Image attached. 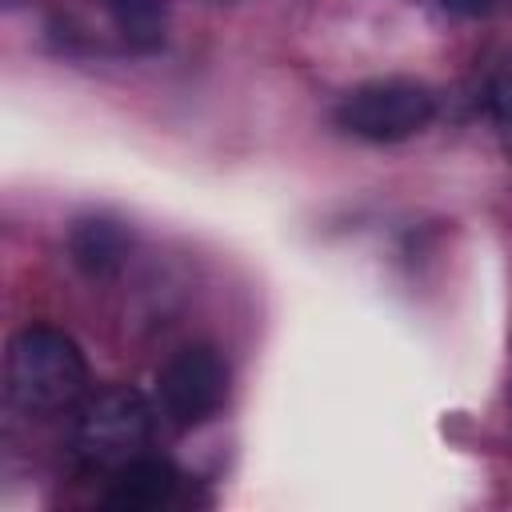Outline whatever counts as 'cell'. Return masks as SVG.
<instances>
[{
  "mask_svg": "<svg viewBox=\"0 0 512 512\" xmlns=\"http://www.w3.org/2000/svg\"><path fill=\"white\" fill-rule=\"evenodd\" d=\"M152 404L132 384H112L92 396L72 416L68 452L88 472H116L136 460L152 440Z\"/></svg>",
  "mask_w": 512,
  "mask_h": 512,
  "instance_id": "2",
  "label": "cell"
},
{
  "mask_svg": "<svg viewBox=\"0 0 512 512\" xmlns=\"http://www.w3.org/2000/svg\"><path fill=\"white\" fill-rule=\"evenodd\" d=\"M104 4L120 40L132 52H156L164 44V28H168L164 0H104Z\"/></svg>",
  "mask_w": 512,
  "mask_h": 512,
  "instance_id": "7",
  "label": "cell"
},
{
  "mask_svg": "<svg viewBox=\"0 0 512 512\" xmlns=\"http://www.w3.org/2000/svg\"><path fill=\"white\" fill-rule=\"evenodd\" d=\"M508 408H512V384H508Z\"/></svg>",
  "mask_w": 512,
  "mask_h": 512,
  "instance_id": "10",
  "label": "cell"
},
{
  "mask_svg": "<svg viewBox=\"0 0 512 512\" xmlns=\"http://www.w3.org/2000/svg\"><path fill=\"white\" fill-rule=\"evenodd\" d=\"M336 128L368 140V144H396L416 132H424L436 120V92L408 76L368 80L340 96L332 112Z\"/></svg>",
  "mask_w": 512,
  "mask_h": 512,
  "instance_id": "3",
  "label": "cell"
},
{
  "mask_svg": "<svg viewBox=\"0 0 512 512\" xmlns=\"http://www.w3.org/2000/svg\"><path fill=\"white\" fill-rule=\"evenodd\" d=\"M448 12H456V16H484V12H492L496 8V0H440Z\"/></svg>",
  "mask_w": 512,
  "mask_h": 512,
  "instance_id": "9",
  "label": "cell"
},
{
  "mask_svg": "<svg viewBox=\"0 0 512 512\" xmlns=\"http://www.w3.org/2000/svg\"><path fill=\"white\" fill-rule=\"evenodd\" d=\"M228 400V364L212 344L176 348L156 376V404L172 428L208 424Z\"/></svg>",
  "mask_w": 512,
  "mask_h": 512,
  "instance_id": "4",
  "label": "cell"
},
{
  "mask_svg": "<svg viewBox=\"0 0 512 512\" xmlns=\"http://www.w3.org/2000/svg\"><path fill=\"white\" fill-rule=\"evenodd\" d=\"M88 388V360L80 344L52 328L28 324L12 336L4 360V392L8 404L28 416H48L72 408Z\"/></svg>",
  "mask_w": 512,
  "mask_h": 512,
  "instance_id": "1",
  "label": "cell"
},
{
  "mask_svg": "<svg viewBox=\"0 0 512 512\" xmlns=\"http://www.w3.org/2000/svg\"><path fill=\"white\" fill-rule=\"evenodd\" d=\"M484 112H488V124L504 148V156L512 160V52H504L492 72H488V84H484Z\"/></svg>",
  "mask_w": 512,
  "mask_h": 512,
  "instance_id": "8",
  "label": "cell"
},
{
  "mask_svg": "<svg viewBox=\"0 0 512 512\" xmlns=\"http://www.w3.org/2000/svg\"><path fill=\"white\" fill-rule=\"evenodd\" d=\"M176 488H180V472L172 468V460L140 452L136 460H128L124 468L112 472V484L104 492V504L108 508H124V512L164 508L176 496Z\"/></svg>",
  "mask_w": 512,
  "mask_h": 512,
  "instance_id": "6",
  "label": "cell"
},
{
  "mask_svg": "<svg viewBox=\"0 0 512 512\" xmlns=\"http://www.w3.org/2000/svg\"><path fill=\"white\" fill-rule=\"evenodd\" d=\"M132 252V236L120 220L84 216L68 228V256L88 280H112Z\"/></svg>",
  "mask_w": 512,
  "mask_h": 512,
  "instance_id": "5",
  "label": "cell"
}]
</instances>
